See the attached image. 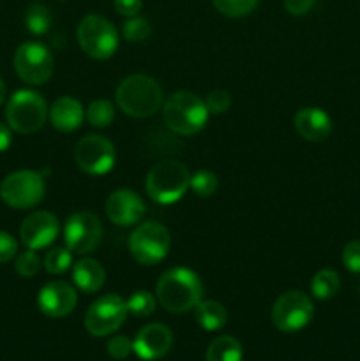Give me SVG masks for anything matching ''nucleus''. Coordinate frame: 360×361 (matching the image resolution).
Wrapping results in <instances>:
<instances>
[{
    "label": "nucleus",
    "instance_id": "nucleus-17",
    "mask_svg": "<svg viewBox=\"0 0 360 361\" xmlns=\"http://www.w3.org/2000/svg\"><path fill=\"white\" fill-rule=\"evenodd\" d=\"M173 344V335L168 326L152 323L141 328L133 341V351L145 361H154L168 355Z\"/></svg>",
    "mask_w": 360,
    "mask_h": 361
},
{
    "label": "nucleus",
    "instance_id": "nucleus-32",
    "mask_svg": "<svg viewBox=\"0 0 360 361\" xmlns=\"http://www.w3.org/2000/svg\"><path fill=\"white\" fill-rule=\"evenodd\" d=\"M205 106L208 109V115H222L232 106V95L222 88H215L205 99Z\"/></svg>",
    "mask_w": 360,
    "mask_h": 361
},
{
    "label": "nucleus",
    "instance_id": "nucleus-7",
    "mask_svg": "<svg viewBox=\"0 0 360 361\" xmlns=\"http://www.w3.org/2000/svg\"><path fill=\"white\" fill-rule=\"evenodd\" d=\"M127 247L136 263L143 267H154L168 256L172 238L166 226L148 221L131 233Z\"/></svg>",
    "mask_w": 360,
    "mask_h": 361
},
{
    "label": "nucleus",
    "instance_id": "nucleus-3",
    "mask_svg": "<svg viewBox=\"0 0 360 361\" xmlns=\"http://www.w3.org/2000/svg\"><path fill=\"white\" fill-rule=\"evenodd\" d=\"M162 118L166 126L180 136L198 134L208 120V109L203 99L187 90L173 92L162 106Z\"/></svg>",
    "mask_w": 360,
    "mask_h": 361
},
{
    "label": "nucleus",
    "instance_id": "nucleus-31",
    "mask_svg": "<svg viewBox=\"0 0 360 361\" xmlns=\"http://www.w3.org/2000/svg\"><path fill=\"white\" fill-rule=\"evenodd\" d=\"M122 35L129 42H141L150 35V23L141 16L127 18L122 27Z\"/></svg>",
    "mask_w": 360,
    "mask_h": 361
},
{
    "label": "nucleus",
    "instance_id": "nucleus-37",
    "mask_svg": "<svg viewBox=\"0 0 360 361\" xmlns=\"http://www.w3.org/2000/svg\"><path fill=\"white\" fill-rule=\"evenodd\" d=\"M314 6V0H284V7L293 16H304Z\"/></svg>",
    "mask_w": 360,
    "mask_h": 361
},
{
    "label": "nucleus",
    "instance_id": "nucleus-9",
    "mask_svg": "<svg viewBox=\"0 0 360 361\" xmlns=\"http://www.w3.org/2000/svg\"><path fill=\"white\" fill-rule=\"evenodd\" d=\"M314 316L313 300L304 291H286L272 307V323L282 334L304 330Z\"/></svg>",
    "mask_w": 360,
    "mask_h": 361
},
{
    "label": "nucleus",
    "instance_id": "nucleus-18",
    "mask_svg": "<svg viewBox=\"0 0 360 361\" xmlns=\"http://www.w3.org/2000/svg\"><path fill=\"white\" fill-rule=\"evenodd\" d=\"M293 126L300 137L313 143H321L332 134V118L316 106L300 108L293 116Z\"/></svg>",
    "mask_w": 360,
    "mask_h": 361
},
{
    "label": "nucleus",
    "instance_id": "nucleus-34",
    "mask_svg": "<svg viewBox=\"0 0 360 361\" xmlns=\"http://www.w3.org/2000/svg\"><path fill=\"white\" fill-rule=\"evenodd\" d=\"M106 349H108V355L115 360H124V358H127L131 353H134L133 351V341L127 337H124V335H116V337L109 338Z\"/></svg>",
    "mask_w": 360,
    "mask_h": 361
},
{
    "label": "nucleus",
    "instance_id": "nucleus-19",
    "mask_svg": "<svg viewBox=\"0 0 360 361\" xmlns=\"http://www.w3.org/2000/svg\"><path fill=\"white\" fill-rule=\"evenodd\" d=\"M48 118L52 126L60 133H73L81 126L85 118V108L76 97L64 95L59 97L48 109Z\"/></svg>",
    "mask_w": 360,
    "mask_h": 361
},
{
    "label": "nucleus",
    "instance_id": "nucleus-35",
    "mask_svg": "<svg viewBox=\"0 0 360 361\" xmlns=\"http://www.w3.org/2000/svg\"><path fill=\"white\" fill-rule=\"evenodd\" d=\"M18 252V242L11 233L0 231V264L9 263Z\"/></svg>",
    "mask_w": 360,
    "mask_h": 361
},
{
    "label": "nucleus",
    "instance_id": "nucleus-24",
    "mask_svg": "<svg viewBox=\"0 0 360 361\" xmlns=\"http://www.w3.org/2000/svg\"><path fill=\"white\" fill-rule=\"evenodd\" d=\"M25 25L34 35H42L52 27V13L41 2H34L25 11Z\"/></svg>",
    "mask_w": 360,
    "mask_h": 361
},
{
    "label": "nucleus",
    "instance_id": "nucleus-28",
    "mask_svg": "<svg viewBox=\"0 0 360 361\" xmlns=\"http://www.w3.org/2000/svg\"><path fill=\"white\" fill-rule=\"evenodd\" d=\"M126 307L127 314H133L134 317H148L155 310V298L152 293L140 289L126 300Z\"/></svg>",
    "mask_w": 360,
    "mask_h": 361
},
{
    "label": "nucleus",
    "instance_id": "nucleus-36",
    "mask_svg": "<svg viewBox=\"0 0 360 361\" xmlns=\"http://www.w3.org/2000/svg\"><path fill=\"white\" fill-rule=\"evenodd\" d=\"M115 9L120 16H138L141 11V0H115Z\"/></svg>",
    "mask_w": 360,
    "mask_h": 361
},
{
    "label": "nucleus",
    "instance_id": "nucleus-15",
    "mask_svg": "<svg viewBox=\"0 0 360 361\" xmlns=\"http://www.w3.org/2000/svg\"><path fill=\"white\" fill-rule=\"evenodd\" d=\"M147 204L140 194L131 189H116L108 196L104 203V212L109 221L120 228H129L141 221Z\"/></svg>",
    "mask_w": 360,
    "mask_h": 361
},
{
    "label": "nucleus",
    "instance_id": "nucleus-11",
    "mask_svg": "<svg viewBox=\"0 0 360 361\" xmlns=\"http://www.w3.org/2000/svg\"><path fill=\"white\" fill-rule=\"evenodd\" d=\"M53 55L41 42H23L14 53V71L27 85L48 83L53 74Z\"/></svg>",
    "mask_w": 360,
    "mask_h": 361
},
{
    "label": "nucleus",
    "instance_id": "nucleus-30",
    "mask_svg": "<svg viewBox=\"0 0 360 361\" xmlns=\"http://www.w3.org/2000/svg\"><path fill=\"white\" fill-rule=\"evenodd\" d=\"M42 267L41 257L35 254V250L27 249L21 254H18L16 261H14V270L18 275H21L23 279H32L39 274Z\"/></svg>",
    "mask_w": 360,
    "mask_h": 361
},
{
    "label": "nucleus",
    "instance_id": "nucleus-38",
    "mask_svg": "<svg viewBox=\"0 0 360 361\" xmlns=\"http://www.w3.org/2000/svg\"><path fill=\"white\" fill-rule=\"evenodd\" d=\"M13 143V134H11V127L0 123V154L7 150Z\"/></svg>",
    "mask_w": 360,
    "mask_h": 361
},
{
    "label": "nucleus",
    "instance_id": "nucleus-20",
    "mask_svg": "<svg viewBox=\"0 0 360 361\" xmlns=\"http://www.w3.org/2000/svg\"><path fill=\"white\" fill-rule=\"evenodd\" d=\"M73 281L80 291L92 295L97 293L106 282V270L97 259L81 257L73 267Z\"/></svg>",
    "mask_w": 360,
    "mask_h": 361
},
{
    "label": "nucleus",
    "instance_id": "nucleus-26",
    "mask_svg": "<svg viewBox=\"0 0 360 361\" xmlns=\"http://www.w3.org/2000/svg\"><path fill=\"white\" fill-rule=\"evenodd\" d=\"M73 264V252L69 249H62V247H53L46 252L44 259H42V267L46 271L52 275H62Z\"/></svg>",
    "mask_w": 360,
    "mask_h": 361
},
{
    "label": "nucleus",
    "instance_id": "nucleus-39",
    "mask_svg": "<svg viewBox=\"0 0 360 361\" xmlns=\"http://www.w3.org/2000/svg\"><path fill=\"white\" fill-rule=\"evenodd\" d=\"M6 95H7L6 83H4V80H2V78H0V104H2V102L6 101Z\"/></svg>",
    "mask_w": 360,
    "mask_h": 361
},
{
    "label": "nucleus",
    "instance_id": "nucleus-6",
    "mask_svg": "<svg viewBox=\"0 0 360 361\" xmlns=\"http://www.w3.org/2000/svg\"><path fill=\"white\" fill-rule=\"evenodd\" d=\"M44 97L34 90H18L6 106L7 126L18 134H34L42 129L48 118Z\"/></svg>",
    "mask_w": 360,
    "mask_h": 361
},
{
    "label": "nucleus",
    "instance_id": "nucleus-4",
    "mask_svg": "<svg viewBox=\"0 0 360 361\" xmlns=\"http://www.w3.org/2000/svg\"><path fill=\"white\" fill-rule=\"evenodd\" d=\"M191 175L186 166L179 161H161L148 171L145 190L148 197L157 204H173L182 200L189 189Z\"/></svg>",
    "mask_w": 360,
    "mask_h": 361
},
{
    "label": "nucleus",
    "instance_id": "nucleus-10",
    "mask_svg": "<svg viewBox=\"0 0 360 361\" xmlns=\"http://www.w3.org/2000/svg\"><path fill=\"white\" fill-rule=\"evenodd\" d=\"M126 317V300L115 293H108L88 307L85 314V328L92 337H108L122 326Z\"/></svg>",
    "mask_w": 360,
    "mask_h": 361
},
{
    "label": "nucleus",
    "instance_id": "nucleus-29",
    "mask_svg": "<svg viewBox=\"0 0 360 361\" xmlns=\"http://www.w3.org/2000/svg\"><path fill=\"white\" fill-rule=\"evenodd\" d=\"M214 7L228 18H242L253 13L260 0H212Z\"/></svg>",
    "mask_w": 360,
    "mask_h": 361
},
{
    "label": "nucleus",
    "instance_id": "nucleus-21",
    "mask_svg": "<svg viewBox=\"0 0 360 361\" xmlns=\"http://www.w3.org/2000/svg\"><path fill=\"white\" fill-rule=\"evenodd\" d=\"M194 317L203 330L217 331L228 321V312L222 303L215 302V300H201L194 309Z\"/></svg>",
    "mask_w": 360,
    "mask_h": 361
},
{
    "label": "nucleus",
    "instance_id": "nucleus-22",
    "mask_svg": "<svg viewBox=\"0 0 360 361\" xmlns=\"http://www.w3.org/2000/svg\"><path fill=\"white\" fill-rule=\"evenodd\" d=\"M242 356H244L242 344H240L235 337L222 335V337H217L215 341L210 342V345L207 348L205 360L207 361H242Z\"/></svg>",
    "mask_w": 360,
    "mask_h": 361
},
{
    "label": "nucleus",
    "instance_id": "nucleus-14",
    "mask_svg": "<svg viewBox=\"0 0 360 361\" xmlns=\"http://www.w3.org/2000/svg\"><path fill=\"white\" fill-rule=\"evenodd\" d=\"M60 233L59 219L49 212H34L21 222L20 240L27 249H46L56 240Z\"/></svg>",
    "mask_w": 360,
    "mask_h": 361
},
{
    "label": "nucleus",
    "instance_id": "nucleus-13",
    "mask_svg": "<svg viewBox=\"0 0 360 361\" xmlns=\"http://www.w3.org/2000/svg\"><path fill=\"white\" fill-rule=\"evenodd\" d=\"M74 161L78 168L87 175H106L113 169L116 161L115 145L104 136L88 134L81 137L74 148Z\"/></svg>",
    "mask_w": 360,
    "mask_h": 361
},
{
    "label": "nucleus",
    "instance_id": "nucleus-23",
    "mask_svg": "<svg viewBox=\"0 0 360 361\" xmlns=\"http://www.w3.org/2000/svg\"><path fill=\"white\" fill-rule=\"evenodd\" d=\"M341 289V279H339L337 271L325 268L314 274L311 279V295L316 300H330L335 296Z\"/></svg>",
    "mask_w": 360,
    "mask_h": 361
},
{
    "label": "nucleus",
    "instance_id": "nucleus-16",
    "mask_svg": "<svg viewBox=\"0 0 360 361\" xmlns=\"http://www.w3.org/2000/svg\"><path fill=\"white\" fill-rule=\"evenodd\" d=\"M78 303L76 289L64 281H52L41 288L37 295V307L46 317L60 319L69 316Z\"/></svg>",
    "mask_w": 360,
    "mask_h": 361
},
{
    "label": "nucleus",
    "instance_id": "nucleus-27",
    "mask_svg": "<svg viewBox=\"0 0 360 361\" xmlns=\"http://www.w3.org/2000/svg\"><path fill=\"white\" fill-rule=\"evenodd\" d=\"M219 187L217 175L210 169H200V171L194 173L191 176L189 189H193V192L196 194L198 197H210L214 196L215 190Z\"/></svg>",
    "mask_w": 360,
    "mask_h": 361
},
{
    "label": "nucleus",
    "instance_id": "nucleus-8",
    "mask_svg": "<svg viewBox=\"0 0 360 361\" xmlns=\"http://www.w3.org/2000/svg\"><path fill=\"white\" fill-rule=\"evenodd\" d=\"M46 194V183L41 173L32 169H20L0 183V197L4 203L16 210H28L42 201Z\"/></svg>",
    "mask_w": 360,
    "mask_h": 361
},
{
    "label": "nucleus",
    "instance_id": "nucleus-5",
    "mask_svg": "<svg viewBox=\"0 0 360 361\" xmlns=\"http://www.w3.org/2000/svg\"><path fill=\"white\" fill-rule=\"evenodd\" d=\"M76 39L81 51L94 60H108L119 48V32L108 18L88 14L76 28Z\"/></svg>",
    "mask_w": 360,
    "mask_h": 361
},
{
    "label": "nucleus",
    "instance_id": "nucleus-25",
    "mask_svg": "<svg viewBox=\"0 0 360 361\" xmlns=\"http://www.w3.org/2000/svg\"><path fill=\"white\" fill-rule=\"evenodd\" d=\"M85 118L92 127L104 129V127L112 126L113 118H115V108L108 99H95L85 109Z\"/></svg>",
    "mask_w": 360,
    "mask_h": 361
},
{
    "label": "nucleus",
    "instance_id": "nucleus-33",
    "mask_svg": "<svg viewBox=\"0 0 360 361\" xmlns=\"http://www.w3.org/2000/svg\"><path fill=\"white\" fill-rule=\"evenodd\" d=\"M342 264L352 274H360V240H352L342 249Z\"/></svg>",
    "mask_w": 360,
    "mask_h": 361
},
{
    "label": "nucleus",
    "instance_id": "nucleus-12",
    "mask_svg": "<svg viewBox=\"0 0 360 361\" xmlns=\"http://www.w3.org/2000/svg\"><path fill=\"white\" fill-rule=\"evenodd\" d=\"M102 240V224L92 212H76L64 226V242L73 254L87 256L94 252Z\"/></svg>",
    "mask_w": 360,
    "mask_h": 361
},
{
    "label": "nucleus",
    "instance_id": "nucleus-1",
    "mask_svg": "<svg viewBox=\"0 0 360 361\" xmlns=\"http://www.w3.org/2000/svg\"><path fill=\"white\" fill-rule=\"evenodd\" d=\"M203 282L196 271L186 267L169 268L159 277L155 295L168 312L184 314L196 309L203 300Z\"/></svg>",
    "mask_w": 360,
    "mask_h": 361
},
{
    "label": "nucleus",
    "instance_id": "nucleus-2",
    "mask_svg": "<svg viewBox=\"0 0 360 361\" xmlns=\"http://www.w3.org/2000/svg\"><path fill=\"white\" fill-rule=\"evenodd\" d=\"M116 106L133 118H148L162 106V88L147 74L124 78L115 92Z\"/></svg>",
    "mask_w": 360,
    "mask_h": 361
}]
</instances>
